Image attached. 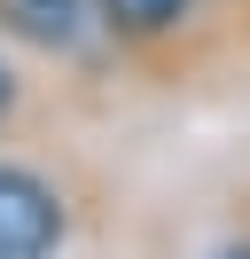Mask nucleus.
<instances>
[{
	"label": "nucleus",
	"instance_id": "20e7f679",
	"mask_svg": "<svg viewBox=\"0 0 250 259\" xmlns=\"http://www.w3.org/2000/svg\"><path fill=\"white\" fill-rule=\"evenodd\" d=\"M16 110V79H8V63H0V118Z\"/></svg>",
	"mask_w": 250,
	"mask_h": 259
},
{
	"label": "nucleus",
	"instance_id": "f03ea898",
	"mask_svg": "<svg viewBox=\"0 0 250 259\" xmlns=\"http://www.w3.org/2000/svg\"><path fill=\"white\" fill-rule=\"evenodd\" d=\"M0 24L31 48H71L86 24V0H0Z\"/></svg>",
	"mask_w": 250,
	"mask_h": 259
},
{
	"label": "nucleus",
	"instance_id": "7ed1b4c3",
	"mask_svg": "<svg viewBox=\"0 0 250 259\" xmlns=\"http://www.w3.org/2000/svg\"><path fill=\"white\" fill-rule=\"evenodd\" d=\"M180 16H188V0H102V24L125 32V39H156V32H172Z\"/></svg>",
	"mask_w": 250,
	"mask_h": 259
},
{
	"label": "nucleus",
	"instance_id": "f257e3e1",
	"mask_svg": "<svg viewBox=\"0 0 250 259\" xmlns=\"http://www.w3.org/2000/svg\"><path fill=\"white\" fill-rule=\"evenodd\" d=\"M62 243V196L24 165H0V259H47Z\"/></svg>",
	"mask_w": 250,
	"mask_h": 259
},
{
	"label": "nucleus",
	"instance_id": "39448f33",
	"mask_svg": "<svg viewBox=\"0 0 250 259\" xmlns=\"http://www.w3.org/2000/svg\"><path fill=\"white\" fill-rule=\"evenodd\" d=\"M219 259H250V251H219Z\"/></svg>",
	"mask_w": 250,
	"mask_h": 259
}]
</instances>
